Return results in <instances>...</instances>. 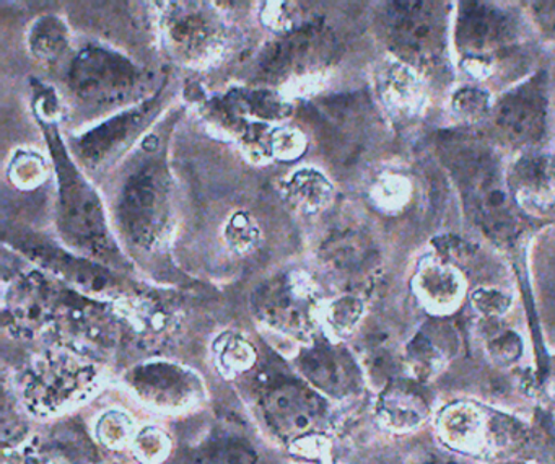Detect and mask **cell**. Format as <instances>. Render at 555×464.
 <instances>
[{
    "label": "cell",
    "instance_id": "cell-19",
    "mask_svg": "<svg viewBox=\"0 0 555 464\" xmlns=\"http://www.w3.org/2000/svg\"><path fill=\"white\" fill-rule=\"evenodd\" d=\"M119 323L145 343L162 340L173 331L177 314L167 301L151 295L121 298L115 308Z\"/></svg>",
    "mask_w": 555,
    "mask_h": 464
},
{
    "label": "cell",
    "instance_id": "cell-24",
    "mask_svg": "<svg viewBox=\"0 0 555 464\" xmlns=\"http://www.w3.org/2000/svg\"><path fill=\"white\" fill-rule=\"evenodd\" d=\"M301 369L318 386L337 389L346 383L349 362L333 347L318 346L301 357Z\"/></svg>",
    "mask_w": 555,
    "mask_h": 464
},
{
    "label": "cell",
    "instance_id": "cell-10",
    "mask_svg": "<svg viewBox=\"0 0 555 464\" xmlns=\"http://www.w3.org/2000/svg\"><path fill=\"white\" fill-rule=\"evenodd\" d=\"M512 18L483 2H464L457 18L456 40L469 63L490 66L508 53L515 43Z\"/></svg>",
    "mask_w": 555,
    "mask_h": 464
},
{
    "label": "cell",
    "instance_id": "cell-39",
    "mask_svg": "<svg viewBox=\"0 0 555 464\" xmlns=\"http://www.w3.org/2000/svg\"><path fill=\"white\" fill-rule=\"evenodd\" d=\"M2 464H54L53 461L48 460L44 454L35 448H12V450L4 451V460Z\"/></svg>",
    "mask_w": 555,
    "mask_h": 464
},
{
    "label": "cell",
    "instance_id": "cell-9",
    "mask_svg": "<svg viewBox=\"0 0 555 464\" xmlns=\"http://www.w3.org/2000/svg\"><path fill=\"white\" fill-rule=\"evenodd\" d=\"M311 115L324 149L337 164H357L365 154L373 125L365 100L336 96L318 103Z\"/></svg>",
    "mask_w": 555,
    "mask_h": 464
},
{
    "label": "cell",
    "instance_id": "cell-32",
    "mask_svg": "<svg viewBox=\"0 0 555 464\" xmlns=\"http://www.w3.org/2000/svg\"><path fill=\"white\" fill-rule=\"evenodd\" d=\"M362 314V300L353 297V295H344V297L336 298L327 305L326 311H324L327 326L337 336L349 334L359 324Z\"/></svg>",
    "mask_w": 555,
    "mask_h": 464
},
{
    "label": "cell",
    "instance_id": "cell-17",
    "mask_svg": "<svg viewBox=\"0 0 555 464\" xmlns=\"http://www.w3.org/2000/svg\"><path fill=\"white\" fill-rule=\"evenodd\" d=\"M56 298L47 279L34 272L12 285L11 295L5 298V310L18 331L35 333L56 313Z\"/></svg>",
    "mask_w": 555,
    "mask_h": 464
},
{
    "label": "cell",
    "instance_id": "cell-14",
    "mask_svg": "<svg viewBox=\"0 0 555 464\" xmlns=\"http://www.w3.org/2000/svg\"><path fill=\"white\" fill-rule=\"evenodd\" d=\"M168 40L184 61H204L212 56L223 41L219 18L197 5L173 8L165 18Z\"/></svg>",
    "mask_w": 555,
    "mask_h": 464
},
{
    "label": "cell",
    "instance_id": "cell-22",
    "mask_svg": "<svg viewBox=\"0 0 555 464\" xmlns=\"http://www.w3.org/2000/svg\"><path fill=\"white\" fill-rule=\"evenodd\" d=\"M287 199L301 212L313 214L324 209L333 197L330 181L317 170H300L291 178L287 186Z\"/></svg>",
    "mask_w": 555,
    "mask_h": 464
},
{
    "label": "cell",
    "instance_id": "cell-31",
    "mask_svg": "<svg viewBox=\"0 0 555 464\" xmlns=\"http://www.w3.org/2000/svg\"><path fill=\"white\" fill-rule=\"evenodd\" d=\"M131 450L142 464H160L170 454L171 440L162 428L149 425L138 430Z\"/></svg>",
    "mask_w": 555,
    "mask_h": 464
},
{
    "label": "cell",
    "instance_id": "cell-16",
    "mask_svg": "<svg viewBox=\"0 0 555 464\" xmlns=\"http://www.w3.org/2000/svg\"><path fill=\"white\" fill-rule=\"evenodd\" d=\"M424 385L415 379L391 382L379 396L376 415L392 431H411L421 427L431 412Z\"/></svg>",
    "mask_w": 555,
    "mask_h": 464
},
{
    "label": "cell",
    "instance_id": "cell-11",
    "mask_svg": "<svg viewBox=\"0 0 555 464\" xmlns=\"http://www.w3.org/2000/svg\"><path fill=\"white\" fill-rule=\"evenodd\" d=\"M495 125L505 141L515 147L538 144L547 125L545 77H534L506 93L496 106Z\"/></svg>",
    "mask_w": 555,
    "mask_h": 464
},
{
    "label": "cell",
    "instance_id": "cell-40",
    "mask_svg": "<svg viewBox=\"0 0 555 464\" xmlns=\"http://www.w3.org/2000/svg\"><path fill=\"white\" fill-rule=\"evenodd\" d=\"M539 22L545 25L548 31H555V4H539Z\"/></svg>",
    "mask_w": 555,
    "mask_h": 464
},
{
    "label": "cell",
    "instance_id": "cell-13",
    "mask_svg": "<svg viewBox=\"0 0 555 464\" xmlns=\"http://www.w3.org/2000/svg\"><path fill=\"white\" fill-rule=\"evenodd\" d=\"M155 109H157V102L151 100L128 112L119 113L118 116H113L108 121L87 132L77 142L80 160L90 168L106 164L109 158L115 157L119 151L141 134L142 129L155 115Z\"/></svg>",
    "mask_w": 555,
    "mask_h": 464
},
{
    "label": "cell",
    "instance_id": "cell-29",
    "mask_svg": "<svg viewBox=\"0 0 555 464\" xmlns=\"http://www.w3.org/2000/svg\"><path fill=\"white\" fill-rule=\"evenodd\" d=\"M230 103L235 105L238 113L266 119H281L288 115L291 106L282 102L275 93L268 90H255V92L235 93Z\"/></svg>",
    "mask_w": 555,
    "mask_h": 464
},
{
    "label": "cell",
    "instance_id": "cell-20",
    "mask_svg": "<svg viewBox=\"0 0 555 464\" xmlns=\"http://www.w3.org/2000/svg\"><path fill=\"white\" fill-rule=\"evenodd\" d=\"M437 428L441 440L456 451L476 453L487 444V418L476 405L466 402L441 409Z\"/></svg>",
    "mask_w": 555,
    "mask_h": 464
},
{
    "label": "cell",
    "instance_id": "cell-2",
    "mask_svg": "<svg viewBox=\"0 0 555 464\" xmlns=\"http://www.w3.org/2000/svg\"><path fill=\"white\" fill-rule=\"evenodd\" d=\"M447 154L467 212L477 225L499 242L515 236L519 229L515 199L509 197L508 183H503L492 152L474 142H456Z\"/></svg>",
    "mask_w": 555,
    "mask_h": 464
},
{
    "label": "cell",
    "instance_id": "cell-23",
    "mask_svg": "<svg viewBox=\"0 0 555 464\" xmlns=\"http://www.w3.org/2000/svg\"><path fill=\"white\" fill-rule=\"evenodd\" d=\"M214 357L220 375L227 379L238 378L258 362L255 346L235 333L223 334L214 343Z\"/></svg>",
    "mask_w": 555,
    "mask_h": 464
},
{
    "label": "cell",
    "instance_id": "cell-28",
    "mask_svg": "<svg viewBox=\"0 0 555 464\" xmlns=\"http://www.w3.org/2000/svg\"><path fill=\"white\" fill-rule=\"evenodd\" d=\"M417 281L422 297L434 307H451L460 295V281L456 275L440 266L424 269Z\"/></svg>",
    "mask_w": 555,
    "mask_h": 464
},
{
    "label": "cell",
    "instance_id": "cell-41",
    "mask_svg": "<svg viewBox=\"0 0 555 464\" xmlns=\"http://www.w3.org/2000/svg\"><path fill=\"white\" fill-rule=\"evenodd\" d=\"M428 464H464V463H460V461L441 460V457H437V461H431V463H428Z\"/></svg>",
    "mask_w": 555,
    "mask_h": 464
},
{
    "label": "cell",
    "instance_id": "cell-30",
    "mask_svg": "<svg viewBox=\"0 0 555 464\" xmlns=\"http://www.w3.org/2000/svg\"><path fill=\"white\" fill-rule=\"evenodd\" d=\"M408 366L412 379L424 385L425 382L438 375L443 366V359H441L440 350L430 340L418 336L409 344Z\"/></svg>",
    "mask_w": 555,
    "mask_h": 464
},
{
    "label": "cell",
    "instance_id": "cell-3",
    "mask_svg": "<svg viewBox=\"0 0 555 464\" xmlns=\"http://www.w3.org/2000/svg\"><path fill=\"white\" fill-rule=\"evenodd\" d=\"M122 233L132 245L152 249L162 242L170 222V173L152 158L132 171L118 207Z\"/></svg>",
    "mask_w": 555,
    "mask_h": 464
},
{
    "label": "cell",
    "instance_id": "cell-8",
    "mask_svg": "<svg viewBox=\"0 0 555 464\" xmlns=\"http://www.w3.org/2000/svg\"><path fill=\"white\" fill-rule=\"evenodd\" d=\"M255 308L258 317L272 330L307 337L317 323V292L307 275L287 272L259 288Z\"/></svg>",
    "mask_w": 555,
    "mask_h": 464
},
{
    "label": "cell",
    "instance_id": "cell-35",
    "mask_svg": "<svg viewBox=\"0 0 555 464\" xmlns=\"http://www.w3.org/2000/svg\"><path fill=\"white\" fill-rule=\"evenodd\" d=\"M522 344L515 333H503L490 343L489 352L500 365H512L521 357Z\"/></svg>",
    "mask_w": 555,
    "mask_h": 464
},
{
    "label": "cell",
    "instance_id": "cell-34",
    "mask_svg": "<svg viewBox=\"0 0 555 464\" xmlns=\"http://www.w3.org/2000/svg\"><path fill=\"white\" fill-rule=\"evenodd\" d=\"M330 440L324 435L307 434L294 440L291 451L298 456L307 457V460L323 461L330 454Z\"/></svg>",
    "mask_w": 555,
    "mask_h": 464
},
{
    "label": "cell",
    "instance_id": "cell-18",
    "mask_svg": "<svg viewBox=\"0 0 555 464\" xmlns=\"http://www.w3.org/2000/svg\"><path fill=\"white\" fill-rule=\"evenodd\" d=\"M513 199L529 209H545L555 203V158L545 154H529L519 158L509 173Z\"/></svg>",
    "mask_w": 555,
    "mask_h": 464
},
{
    "label": "cell",
    "instance_id": "cell-7",
    "mask_svg": "<svg viewBox=\"0 0 555 464\" xmlns=\"http://www.w3.org/2000/svg\"><path fill=\"white\" fill-rule=\"evenodd\" d=\"M334 51L333 31L323 22H307L266 48L258 64L259 79L279 83L310 73L331 60Z\"/></svg>",
    "mask_w": 555,
    "mask_h": 464
},
{
    "label": "cell",
    "instance_id": "cell-15",
    "mask_svg": "<svg viewBox=\"0 0 555 464\" xmlns=\"http://www.w3.org/2000/svg\"><path fill=\"white\" fill-rule=\"evenodd\" d=\"M14 245L27 253V256L38 265L47 266L51 271L76 282L80 287L92 292H105L112 288L113 279L105 269H100V266L92 265L87 259L76 258L64 249L44 242L40 236L25 233L15 239Z\"/></svg>",
    "mask_w": 555,
    "mask_h": 464
},
{
    "label": "cell",
    "instance_id": "cell-25",
    "mask_svg": "<svg viewBox=\"0 0 555 464\" xmlns=\"http://www.w3.org/2000/svg\"><path fill=\"white\" fill-rule=\"evenodd\" d=\"M274 424L284 434L307 435L311 425L313 411L310 405L301 399L300 392L295 388H282L272 396L269 401Z\"/></svg>",
    "mask_w": 555,
    "mask_h": 464
},
{
    "label": "cell",
    "instance_id": "cell-4",
    "mask_svg": "<svg viewBox=\"0 0 555 464\" xmlns=\"http://www.w3.org/2000/svg\"><path fill=\"white\" fill-rule=\"evenodd\" d=\"M96 385L99 372L87 360L76 356L43 357L25 373L22 399L31 414L50 417L86 401Z\"/></svg>",
    "mask_w": 555,
    "mask_h": 464
},
{
    "label": "cell",
    "instance_id": "cell-6",
    "mask_svg": "<svg viewBox=\"0 0 555 464\" xmlns=\"http://www.w3.org/2000/svg\"><path fill=\"white\" fill-rule=\"evenodd\" d=\"M385 30L399 57L427 67L443 53L447 15L437 2H392L385 11Z\"/></svg>",
    "mask_w": 555,
    "mask_h": 464
},
{
    "label": "cell",
    "instance_id": "cell-1",
    "mask_svg": "<svg viewBox=\"0 0 555 464\" xmlns=\"http://www.w3.org/2000/svg\"><path fill=\"white\" fill-rule=\"evenodd\" d=\"M50 145L60 186V229L70 246L102 261L119 259L106 225L105 210L92 184L77 170L56 126L40 119Z\"/></svg>",
    "mask_w": 555,
    "mask_h": 464
},
{
    "label": "cell",
    "instance_id": "cell-12",
    "mask_svg": "<svg viewBox=\"0 0 555 464\" xmlns=\"http://www.w3.org/2000/svg\"><path fill=\"white\" fill-rule=\"evenodd\" d=\"M131 383L149 405L165 411L190 408L203 392L199 378L194 373L167 362L139 366L131 375Z\"/></svg>",
    "mask_w": 555,
    "mask_h": 464
},
{
    "label": "cell",
    "instance_id": "cell-27",
    "mask_svg": "<svg viewBox=\"0 0 555 464\" xmlns=\"http://www.w3.org/2000/svg\"><path fill=\"white\" fill-rule=\"evenodd\" d=\"M96 440L109 450H122V448L131 447L138 435L134 421L128 412L121 409H109L103 412L95 422Z\"/></svg>",
    "mask_w": 555,
    "mask_h": 464
},
{
    "label": "cell",
    "instance_id": "cell-21",
    "mask_svg": "<svg viewBox=\"0 0 555 464\" xmlns=\"http://www.w3.org/2000/svg\"><path fill=\"white\" fill-rule=\"evenodd\" d=\"M369 240L356 230L337 232L324 243L323 258L339 272H352L370 258Z\"/></svg>",
    "mask_w": 555,
    "mask_h": 464
},
{
    "label": "cell",
    "instance_id": "cell-33",
    "mask_svg": "<svg viewBox=\"0 0 555 464\" xmlns=\"http://www.w3.org/2000/svg\"><path fill=\"white\" fill-rule=\"evenodd\" d=\"M259 227L253 217L246 212H238L230 217L225 227V240L235 252L248 253L259 243Z\"/></svg>",
    "mask_w": 555,
    "mask_h": 464
},
{
    "label": "cell",
    "instance_id": "cell-26",
    "mask_svg": "<svg viewBox=\"0 0 555 464\" xmlns=\"http://www.w3.org/2000/svg\"><path fill=\"white\" fill-rule=\"evenodd\" d=\"M69 44V31L57 17L38 18L28 34V47L38 61L54 63L63 56Z\"/></svg>",
    "mask_w": 555,
    "mask_h": 464
},
{
    "label": "cell",
    "instance_id": "cell-5",
    "mask_svg": "<svg viewBox=\"0 0 555 464\" xmlns=\"http://www.w3.org/2000/svg\"><path fill=\"white\" fill-rule=\"evenodd\" d=\"M141 86V70L128 57L105 48H86L70 64V90L90 108H112L128 103Z\"/></svg>",
    "mask_w": 555,
    "mask_h": 464
},
{
    "label": "cell",
    "instance_id": "cell-38",
    "mask_svg": "<svg viewBox=\"0 0 555 464\" xmlns=\"http://www.w3.org/2000/svg\"><path fill=\"white\" fill-rule=\"evenodd\" d=\"M457 112L464 116H480L487 106V96L479 90H464L454 100Z\"/></svg>",
    "mask_w": 555,
    "mask_h": 464
},
{
    "label": "cell",
    "instance_id": "cell-37",
    "mask_svg": "<svg viewBox=\"0 0 555 464\" xmlns=\"http://www.w3.org/2000/svg\"><path fill=\"white\" fill-rule=\"evenodd\" d=\"M271 149L281 158H295L305 149V141L297 132L281 129L271 134Z\"/></svg>",
    "mask_w": 555,
    "mask_h": 464
},
{
    "label": "cell",
    "instance_id": "cell-36",
    "mask_svg": "<svg viewBox=\"0 0 555 464\" xmlns=\"http://www.w3.org/2000/svg\"><path fill=\"white\" fill-rule=\"evenodd\" d=\"M474 308L487 318L502 317L509 308V297L499 291L480 288L473 295Z\"/></svg>",
    "mask_w": 555,
    "mask_h": 464
},
{
    "label": "cell",
    "instance_id": "cell-42",
    "mask_svg": "<svg viewBox=\"0 0 555 464\" xmlns=\"http://www.w3.org/2000/svg\"><path fill=\"white\" fill-rule=\"evenodd\" d=\"M512 464H516V463H512Z\"/></svg>",
    "mask_w": 555,
    "mask_h": 464
}]
</instances>
